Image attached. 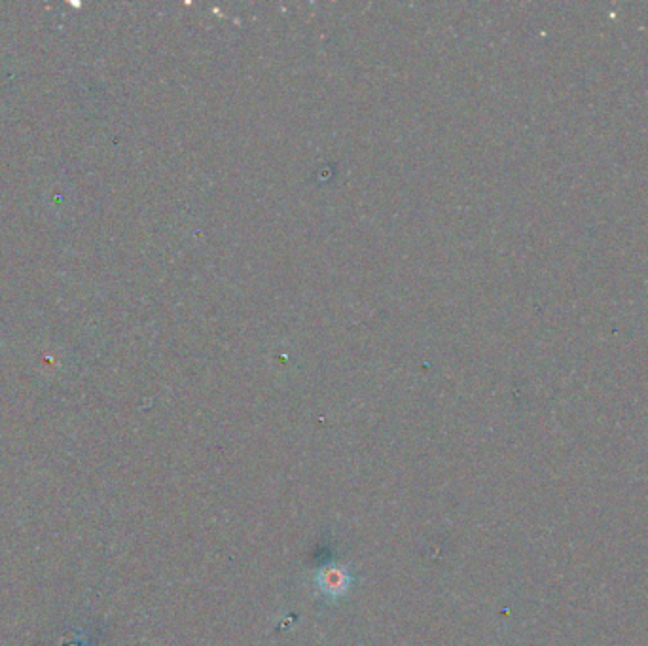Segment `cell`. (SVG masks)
<instances>
[{"mask_svg": "<svg viewBox=\"0 0 648 646\" xmlns=\"http://www.w3.org/2000/svg\"><path fill=\"white\" fill-rule=\"evenodd\" d=\"M349 584H351V576L340 567H328V569H323L317 576L319 590L324 595H330V597L343 595V593L347 592Z\"/></svg>", "mask_w": 648, "mask_h": 646, "instance_id": "6da1fadb", "label": "cell"}]
</instances>
